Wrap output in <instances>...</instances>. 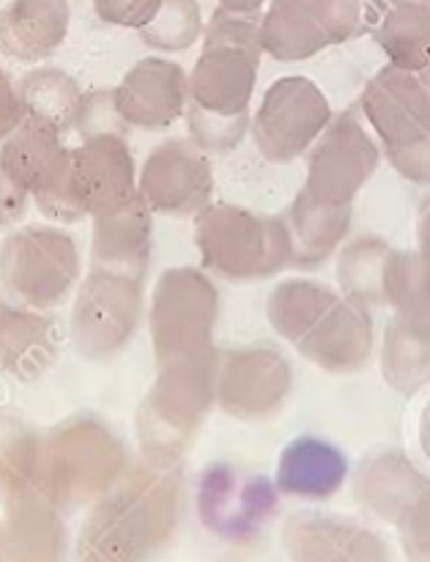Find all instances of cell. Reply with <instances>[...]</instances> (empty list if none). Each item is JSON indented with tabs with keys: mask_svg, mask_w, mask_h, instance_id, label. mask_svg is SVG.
Instances as JSON below:
<instances>
[{
	"mask_svg": "<svg viewBox=\"0 0 430 562\" xmlns=\"http://www.w3.org/2000/svg\"><path fill=\"white\" fill-rule=\"evenodd\" d=\"M332 121L329 99L310 77H280L263 91L252 119V137L263 159L288 165L305 157Z\"/></svg>",
	"mask_w": 430,
	"mask_h": 562,
	"instance_id": "cell-10",
	"label": "cell"
},
{
	"mask_svg": "<svg viewBox=\"0 0 430 562\" xmlns=\"http://www.w3.org/2000/svg\"><path fill=\"white\" fill-rule=\"evenodd\" d=\"M58 357V329L44 311L0 296V376L33 382Z\"/></svg>",
	"mask_w": 430,
	"mask_h": 562,
	"instance_id": "cell-20",
	"label": "cell"
},
{
	"mask_svg": "<svg viewBox=\"0 0 430 562\" xmlns=\"http://www.w3.org/2000/svg\"><path fill=\"white\" fill-rule=\"evenodd\" d=\"M126 470L124 439L97 415H71L38 445L36 481L49 494H91L115 483Z\"/></svg>",
	"mask_w": 430,
	"mask_h": 562,
	"instance_id": "cell-6",
	"label": "cell"
},
{
	"mask_svg": "<svg viewBox=\"0 0 430 562\" xmlns=\"http://www.w3.org/2000/svg\"><path fill=\"white\" fill-rule=\"evenodd\" d=\"M294 390V371L283 351L269 344L223 349L217 357V406L241 423L278 415Z\"/></svg>",
	"mask_w": 430,
	"mask_h": 562,
	"instance_id": "cell-12",
	"label": "cell"
},
{
	"mask_svg": "<svg viewBox=\"0 0 430 562\" xmlns=\"http://www.w3.org/2000/svg\"><path fill=\"white\" fill-rule=\"evenodd\" d=\"M219 291L212 274L195 267H173L159 274L148 307L154 360L168 362L217 351Z\"/></svg>",
	"mask_w": 430,
	"mask_h": 562,
	"instance_id": "cell-7",
	"label": "cell"
},
{
	"mask_svg": "<svg viewBox=\"0 0 430 562\" xmlns=\"http://www.w3.org/2000/svg\"><path fill=\"white\" fill-rule=\"evenodd\" d=\"M27 203H31V195L11 179L9 170L0 162V231L14 228L25 217Z\"/></svg>",
	"mask_w": 430,
	"mask_h": 562,
	"instance_id": "cell-32",
	"label": "cell"
},
{
	"mask_svg": "<svg viewBox=\"0 0 430 562\" xmlns=\"http://www.w3.org/2000/svg\"><path fill=\"white\" fill-rule=\"evenodd\" d=\"M349 464L332 442L318 437H299L283 450L278 464V483L283 492L299 497H327L343 483Z\"/></svg>",
	"mask_w": 430,
	"mask_h": 562,
	"instance_id": "cell-21",
	"label": "cell"
},
{
	"mask_svg": "<svg viewBox=\"0 0 430 562\" xmlns=\"http://www.w3.org/2000/svg\"><path fill=\"white\" fill-rule=\"evenodd\" d=\"M338 291L318 280L291 278L283 280L278 289L269 294L267 318L274 333L291 346L299 344L302 335L338 302Z\"/></svg>",
	"mask_w": 430,
	"mask_h": 562,
	"instance_id": "cell-26",
	"label": "cell"
},
{
	"mask_svg": "<svg viewBox=\"0 0 430 562\" xmlns=\"http://www.w3.org/2000/svg\"><path fill=\"white\" fill-rule=\"evenodd\" d=\"M69 0H9L0 11V55L14 64H42L66 44Z\"/></svg>",
	"mask_w": 430,
	"mask_h": 562,
	"instance_id": "cell-19",
	"label": "cell"
},
{
	"mask_svg": "<svg viewBox=\"0 0 430 562\" xmlns=\"http://www.w3.org/2000/svg\"><path fill=\"white\" fill-rule=\"evenodd\" d=\"M373 36L389 66L417 75L426 71L430 66V0H389Z\"/></svg>",
	"mask_w": 430,
	"mask_h": 562,
	"instance_id": "cell-23",
	"label": "cell"
},
{
	"mask_svg": "<svg viewBox=\"0 0 430 562\" xmlns=\"http://www.w3.org/2000/svg\"><path fill=\"white\" fill-rule=\"evenodd\" d=\"M69 195L82 220L121 206L137 195V168L129 143L113 130L88 132L71 148Z\"/></svg>",
	"mask_w": 430,
	"mask_h": 562,
	"instance_id": "cell-14",
	"label": "cell"
},
{
	"mask_svg": "<svg viewBox=\"0 0 430 562\" xmlns=\"http://www.w3.org/2000/svg\"><path fill=\"white\" fill-rule=\"evenodd\" d=\"M382 162V146L365 130L354 110L329 121L327 130L310 148L307 179L299 195L324 206L354 209L362 187L373 179Z\"/></svg>",
	"mask_w": 430,
	"mask_h": 562,
	"instance_id": "cell-9",
	"label": "cell"
},
{
	"mask_svg": "<svg viewBox=\"0 0 430 562\" xmlns=\"http://www.w3.org/2000/svg\"><path fill=\"white\" fill-rule=\"evenodd\" d=\"M80 247L58 225L11 228L0 245V283L5 294L33 311H53L80 285Z\"/></svg>",
	"mask_w": 430,
	"mask_h": 562,
	"instance_id": "cell-5",
	"label": "cell"
},
{
	"mask_svg": "<svg viewBox=\"0 0 430 562\" xmlns=\"http://www.w3.org/2000/svg\"><path fill=\"white\" fill-rule=\"evenodd\" d=\"M38 445L36 431L11 417H0V486H25L36 477Z\"/></svg>",
	"mask_w": 430,
	"mask_h": 562,
	"instance_id": "cell-30",
	"label": "cell"
},
{
	"mask_svg": "<svg viewBox=\"0 0 430 562\" xmlns=\"http://www.w3.org/2000/svg\"><path fill=\"white\" fill-rule=\"evenodd\" d=\"M267 0H219V9L236 11V14H258Z\"/></svg>",
	"mask_w": 430,
	"mask_h": 562,
	"instance_id": "cell-35",
	"label": "cell"
},
{
	"mask_svg": "<svg viewBox=\"0 0 430 562\" xmlns=\"http://www.w3.org/2000/svg\"><path fill=\"white\" fill-rule=\"evenodd\" d=\"M154 252V212L140 195L91 217V267L146 280Z\"/></svg>",
	"mask_w": 430,
	"mask_h": 562,
	"instance_id": "cell-18",
	"label": "cell"
},
{
	"mask_svg": "<svg viewBox=\"0 0 430 562\" xmlns=\"http://www.w3.org/2000/svg\"><path fill=\"white\" fill-rule=\"evenodd\" d=\"M384 305L400 322L430 329V258L420 250H393L384 267Z\"/></svg>",
	"mask_w": 430,
	"mask_h": 562,
	"instance_id": "cell-27",
	"label": "cell"
},
{
	"mask_svg": "<svg viewBox=\"0 0 430 562\" xmlns=\"http://www.w3.org/2000/svg\"><path fill=\"white\" fill-rule=\"evenodd\" d=\"M159 3L162 0H93V9L108 25L143 31L159 11Z\"/></svg>",
	"mask_w": 430,
	"mask_h": 562,
	"instance_id": "cell-31",
	"label": "cell"
},
{
	"mask_svg": "<svg viewBox=\"0 0 430 562\" xmlns=\"http://www.w3.org/2000/svg\"><path fill=\"white\" fill-rule=\"evenodd\" d=\"M25 121V108H22L20 82L11 80L3 69H0V143Z\"/></svg>",
	"mask_w": 430,
	"mask_h": 562,
	"instance_id": "cell-33",
	"label": "cell"
},
{
	"mask_svg": "<svg viewBox=\"0 0 430 562\" xmlns=\"http://www.w3.org/2000/svg\"><path fill=\"white\" fill-rule=\"evenodd\" d=\"M146 313L143 280L91 267L71 305V349L88 362H110L135 340Z\"/></svg>",
	"mask_w": 430,
	"mask_h": 562,
	"instance_id": "cell-8",
	"label": "cell"
},
{
	"mask_svg": "<svg viewBox=\"0 0 430 562\" xmlns=\"http://www.w3.org/2000/svg\"><path fill=\"white\" fill-rule=\"evenodd\" d=\"M417 241H420V252L430 258V198L426 206L420 209V220H417Z\"/></svg>",
	"mask_w": 430,
	"mask_h": 562,
	"instance_id": "cell-34",
	"label": "cell"
},
{
	"mask_svg": "<svg viewBox=\"0 0 430 562\" xmlns=\"http://www.w3.org/2000/svg\"><path fill=\"white\" fill-rule=\"evenodd\" d=\"M261 20L217 9L203 27V49L190 75L186 130L206 154H228L250 130V102L261 69Z\"/></svg>",
	"mask_w": 430,
	"mask_h": 562,
	"instance_id": "cell-1",
	"label": "cell"
},
{
	"mask_svg": "<svg viewBox=\"0 0 430 562\" xmlns=\"http://www.w3.org/2000/svg\"><path fill=\"white\" fill-rule=\"evenodd\" d=\"M422 445H426V450L430 453V406L426 412V420H422Z\"/></svg>",
	"mask_w": 430,
	"mask_h": 562,
	"instance_id": "cell-36",
	"label": "cell"
},
{
	"mask_svg": "<svg viewBox=\"0 0 430 562\" xmlns=\"http://www.w3.org/2000/svg\"><path fill=\"white\" fill-rule=\"evenodd\" d=\"M217 357L219 349L157 362V376L137 409V442L154 467L179 461L217 406Z\"/></svg>",
	"mask_w": 430,
	"mask_h": 562,
	"instance_id": "cell-2",
	"label": "cell"
},
{
	"mask_svg": "<svg viewBox=\"0 0 430 562\" xmlns=\"http://www.w3.org/2000/svg\"><path fill=\"white\" fill-rule=\"evenodd\" d=\"M190 75L168 58H143L121 77L113 91V110L121 124L143 132H162L186 115Z\"/></svg>",
	"mask_w": 430,
	"mask_h": 562,
	"instance_id": "cell-15",
	"label": "cell"
},
{
	"mask_svg": "<svg viewBox=\"0 0 430 562\" xmlns=\"http://www.w3.org/2000/svg\"><path fill=\"white\" fill-rule=\"evenodd\" d=\"M387 0H272L261 20V47L280 64H296L335 44L376 31Z\"/></svg>",
	"mask_w": 430,
	"mask_h": 562,
	"instance_id": "cell-4",
	"label": "cell"
},
{
	"mask_svg": "<svg viewBox=\"0 0 430 562\" xmlns=\"http://www.w3.org/2000/svg\"><path fill=\"white\" fill-rule=\"evenodd\" d=\"M384 382L411 395L430 384V329L389 318L382 344Z\"/></svg>",
	"mask_w": 430,
	"mask_h": 562,
	"instance_id": "cell-25",
	"label": "cell"
},
{
	"mask_svg": "<svg viewBox=\"0 0 430 562\" xmlns=\"http://www.w3.org/2000/svg\"><path fill=\"white\" fill-rule=\"evenodd\" d=\"M0 162L44 217L64 225L82 223L69 195L71 148L58 130L25 119L0 143Z\"/></svg>",
	"mask_w": 430,
	"mask_h": 562,
	"instance_id": "cell-11",
	"label": "cell"
},
{
	"mask_svg": "<svg viewBox=\"0 0 430 562\" xmlns=\"http://www.w3.org/2000/svg\"><path fill=\"white\" fill-rule=\"evenodd\" d=\"M373 316L367 307L338 296L332 307L307 329L296 351L324 373H360L373 357Z\"/></svg>",
	"mask_w": 430,
	"mask_h": 562,
	"instance_id": "cell-17",
	"label": "cell"
},
{
	"mask_svg": "<svg viewBox=\"0 0 430 562\" xmlns=\"http://www.w3.org/2000/svg\"><path fill=\"white\" fill-rule=\"evenodd\" d=\"M20 97L25 119L53 126L60 135L80 130L86 93L80 91L75 77L66 75L64 69L38 66V69L27 71L20 80Z\"/></svg>",
	"mask_w": 430,
	"mask_h": 562,
	"instance_id": "cell-24",
	"label": "cell"
},
{
	"mask_svg": "<svg viewBox=\"0 0 430 562\" xmlns=\"http://www.w3.org/2000/svg\"><path fill=\"white\" fill-rule=\"evenodd\" d=\"M203 269L228 283H258L291 267L294 245L285 217L234 203H208L195 217Z\"/></svg>",
	"mask_w": 430,
	"mask_h": 562,
	"instance_id": "cell-3",
	"label": "cell"
},
{
	"mask_svg": "<svg viewBox=\"0 0 430 562\" xmlns=\"http://www.w3.org/2000/svg\"><path fill=\"white\" fill-rule=\"evenodd\" d=\"M389 252L393 247L382 236H360L343 247L338 261V280L346 300L367 311L384 305V267H387Z\"/></svg>",
	"mask_w": 430,
	"mask_h": 562,
	"instance_id": "cell-28",
	"label": "cell"
},
{
	"mask_svg": "<svg viewBox=\"0 0 430 562\" xmlns=\"http://www.w3.org/2000/svg\"><path fill=\"white\" fill-rule=\"evenodd\" d=\"M203 14L197 0H162L154 20L140 31L143 42L159 53H184L201 38Z\"/></svg>",
	"mask_w": 430,
	"mask_h": 562,
	"instance_id": "cell-29",
	"label": "cell"
},
{
	"mask_svg": "<svg viewBox=\"0 0 430 562\" xmlns=\"http://www.w3.org/2000/svg\"><path fill=\"white\" fill-rule=\"evenodd\" d=\"M360 104L387 154L430 140V91L417 71L384 66Z\"/></svg>",
	"mask_w": 430,
	"mask_h": 562,
	"instance_id": "cell-16",
	"label": "cell"
},
{
	"mask_svg": "<svg viewBox=\"0 0 430 562\" xmlns=\"http://www.w3.org/2000/svg\"><path fill=\"white\" fill-rule=\"evenodd\" d=\"M285 223H288L291 245H294L291 263L299 269H316L327 258H332V252L349 234L351 209L324 206L310 198L296 195Z\"/></svg>",
	"mask_w": 430,
	"mask_h": 562,
	"instance_id": "cell-22",
	"label": "cell"
},
{
	"mask_svg": "<svg viewBox=\"0 0 430 562\" xmlns=\"http://www.w3.org/2000/svg\"><path fill=\"white\" fill-rule=\"evenodd\" d=\"M420 77H422V82H426V88L430 91V66L426 71H420Z\"/></svg>",
	"mask_w": 430,
	"mask_h": 562,
	"instance_id": "cell-37",
	"label": "cell"
},
{
	"mask_svg": "<svg viewBox=\"0 0 430 562\" xmlns=\"http://www.w3.org/2000/svg\"><path fill=\"white\" fill-rule=\"evenodd\" d=\"M212 162L186 137L159 143L137 170V195L165 217H197L212 203Z\"/></svg>",
	"mask_w": 430,
	"mask_h": 562,
	"instance_id": "cell-13",
	"label": "cell"
}]
</instances>
